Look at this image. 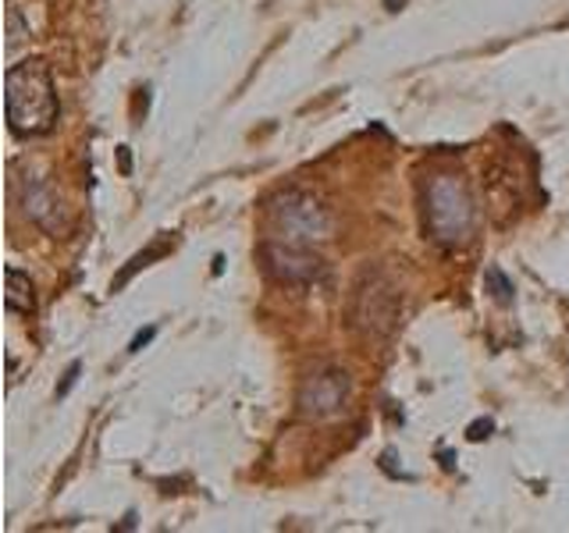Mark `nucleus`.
I'll return each mask as SVG.
<instances>
[{"instance_id": "f257e3e1", "label": "nucleus", "mask_w": 569, "mask_h": 533, "mask_svg": "<svg viewBox=\"0 0 569 533\" xmlns=\"http://www.w3.org/2000/svg\"><path fill=\"white\" fill-rule=\"evenodd\" d=\"M8 89V124L14 135L22 139H40L58 124L61 103H58V86H53V71L47 61L29 58L8 68L4 76Z\"/></svg>"}, {"instance_id": "0eeeda50", "label": "nucleus", "mask_w": 569, "mask_h": 533, "mask_svg": "<svg viewBox=\"0 0 569 533\" xmlns=\"http://www.w3.org/2000/svg\"><path fill=\"white\" fill-rule=\"evenodd\" d=\"M4 281H8V292H4V302L11 313H22V316H32L36 313V295H32V281L29 274H22L18 266H8L4 271Z\"/></svg>"}, {"instance_id": "20e7f679", "label": "nucleus", "mask_w": 569, "mask_h": 533, "mask_svg": "<svg viewBox=\"0 0 569 533\" xmlns=\"http://www.w3.org/2000/svg\"><path fill=\"white\" fill-rule=\"evenodd\" d=\"M18 200H22V210L32 224H40L47 235L61 239L71 231V210L64 203V195L53 189V182L47 174L29 171L26 178H18Z\"/></svg>"}, {"instance_id": "6e6552de", "label": "nucleus", "mask_w": 569, "mask_h": 533, "mask_svg": "<svg viewBox=\"0 0 569 533\" xmlns=\"http://www.w3.org/2000/svg\"><path fill=\"white\" fill-rule=\"evenodd\" d=\"M168 249L171 245H164V242H157V245H150V249H142V253L139 257H132V263L129 266H124V271L114 278V284H111V292H118V289H124V284H129L139 271H142V266H150L153 260H160V257H164L168 253Z\"/></svg>"}, {"instance_id": "423d86ee", "label": "nucleus", "mask_w": 569, "mask_h": 533, "mask_svg": "<svg viewBox=\"0 0 569 533\" xmlns=\"http://www.w3.org/2000/svg\"><path fill=\"white\" fill-rule=\"evenodd\" d=\"M260 260L267 266V274L281 284H313L320 274H325V260L310 253L307 245H292V242L267 239L260 245Z\"/></svg>"}, {"instance_id": "1a4fd4ad", "label": "nucleus", "mask_w": 569, "mask_h": 533, "mask_svg": "<svg viewBox=\"0 0 569 533\" xmlns=\"http://www.w3.org/2000/svg\"><path fill=\"white\" fill-rule=\"evenodd\" d=\"M485 289L491 292V299L498 302V306H512L516 289H512V278H506L502 266H488V271H485Z\"/></svg>"}, {"instance_id": "7ed1b4c3", "label": "nucleus", "mask_w": 569, "mask_h": 533, "mask_svg": "<svg viewBox=\"0 0 569 533\" xmlns=\"http://www.w3.org/2000/svg\"><path fill=\"white\" fill-rule=\"evenodd\" d=\"M263 221H267V235L274 242L310 245V242L331 239L328 207H320V200H313L310 192H299V189H284L271 195L263 210Z\"/></svg>"}, {"instance_id": "39448f33", "label": "nucleus", "mask_w": 569, "mask_h": 533, "mask_svg": "<svg viewBox=\"0 0 569 533\" xmlns=\"http://www.w3.org/2000/svg\"><path fill=\"white\" fill-rule=\"evenodd\" d=\"M349 391H352V381H349L346 370H317V373H310L307 381H302L296 405H299L302 416L328 420V416L342 413V409H346Z\"/></svg>"}, {"instance_id": "f8f14e48", "label": "nucleus", "mask_w": 569, "mask_h": 533, "mask_svg": "<svg viewBox=\"0 0 569 533\" xmlns=\"http://www.w3.org/2000/svg\"><path fill=\"white\" fill-rule=\"evenodd\" d=\"M153 338H157V328H142V331H136V338L129 342V352H132V355L142 352V349H147V345L153 342Z\"/></svg>"}, {"instance_id": "9d476101", "label": "nucleus", "mask_w": 569, "mask_h": 533, "mask_svg": "<svg viewBox=\"0 0 569 533\" xmlns=\"http://www.w3.org/2000/svg\"><path fill=\"white\" fill-rule=\"evenodd\" d=\"M491 434H495V420H491V416L473 420V423H470V431H467V438H470V441H488Z\"/></svg>"}, {"instance_id": "ddd939ff", "label": "nucleus", "mask_w": 569, "mask_h": 533, "mask_svg": "<svg viewBox=\"0 0 569 533\" xmlns=\"http://www.w3.org/2000/svg\"><path fill=\"white\" fill-rule=\"evenodd\" d=\"M438 459H441V470H449V473L456 470V452H449V449H441V452H438Z\"/></svg>"}, {"instance_id": "f03ea898", "label": "nucleus", "mask_w": 569, "mask_h": 533, "mask_svg": "<svg viewBox=\"0 0 569 533\" xmlns=\"http://www.w3.org/2000/svg\"><path fill=\"white\" fill-rule=\"evenodd\" d=\"M423 221L427 235L438 245H467L477 224V207L467 178L456 171H438L423 185Z\"/></svg>"}, {"instance_id": "4468645a", "label": "nucleus", "mask_w": 569, "mask_h": 533, "mask_svg": "<svg viewBox=\"0 0 569 533\" xmlns=\"http://www.w3.org/2000/svg\"><path fill=\"white\" fill-rule=\"evenodd\" d=\"M118 157H121V174H132V157H129V147H118Z\"/></svg>"}, {"instance_id": "9b49d317", "label": "nucleus", "mask_w": 569, "mask_h": 533, "mask_svg": "<svg viewBox=\"0 0 569 533\" xmlns=\"http://www.w3.org/2000/svg\"><path fill=\"white\" fill-rule=\"evenodd\" d=\"M79 373H82V363L76 360L68 370H64V378H61V384H58V399H68V391L76 388V381H79Z\"/></svg>"}]
</instances>
